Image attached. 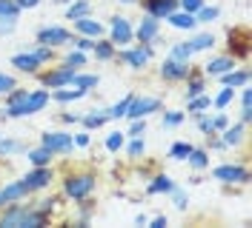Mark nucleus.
<instances>
[{
	"label": "nucleus",
	"mask_w": 252,
	"mask_h": 228,
	"mask_svg": "<svg viewBox=\"0 0 252 228\" xmlns=\"http://www.w3.org/2000/svg\"><path fill=\"white\" fill-rule=\"evenodd\" d=\"M124 143H126V134L121 131V128H115V131H109L106 134V140H103V149L109 154H118V152H124Z\"/></svg>",
	"instance_id": "79ce46f5"
},
{
	"label": "nucleus",
	"mask_w": 252,
	"mask_h": 228,
	"mask_svg": "<svg viewBox=\"0 0 252 228\" xmlns=\"http://www.w3.org/2000/svg\"><path fill=\"white\" fill-rule=\"evenodd\" d=\"M15 3L20 6V9H23V12H32V9H37L43 0H15Z\"/></svg>",
	"instance_id": "680f3d73"
},
{
	"label": "nucleus",
	"mask_w": 252,
	"mask_h": 228,
	"mask_svg": "<svg viewBox=\"0 0 252 228\" xmlns=\"http://www.w3.org/2000/svg\"><path fill=\"white\" fill-rule=\"evenodd\" d=\"M204 3L206 0H178V9H184V12H189V15H195Z\"/></svg>",
	"instance_id": "4d7b16f0"
},
{
	"label": "nucleus",
	"mask_w": 252,
	"mask_h": 228,
	"mask_svg": "<svg viewBox=\"0 0 252 228\" xmlns=\"http://www.w3.org/2000/svg\"><path fill=\"white\" fill-rule=\"evenodd\" d=\"M63 66H69V69H83V66H86V63H89V54H86V51H78V49H69V51H66V54H63Z\"/></svg>",
	"instance_id": "ea45409f"
},
{
	"label": "nucleus",
	"mask_w": 252,
	"mask_h": 228,
	"mask_svg": "<svg viewBox=\"0 0 252 228\" xmlns=\"http://www.w3.org/2000/svg\"><path fill=\"white\" fill-rule=\"evenodd\" d=\"M20 15H23V9L17 6L15 0H0V17H15V20H20Z\"/></svg>",
	"instance_id": "3c124183"
},
{
	"label": "nucleus",
	"mask_w": 252,
	"mask_h": 228,
	"mask_svg": "<svg viewBox=\"0 0 252 228\" xmlns=\"http://www.w3.org/2000/svg\"><path fill=\"white\" fill-rule=\"evenodd\" d=\"M220 140L226 143V149H241L247 143V123H229L223 131H220Z\"/></svg>",
	"instance_id": "412c9836"
},
{
	"label": "nucleus",
	"mask_w": 252,
	"mask_h": 228,
	"mask_svg": "<svg viewBox=\"0 0 252 228\" xmlns=\"http://www.w3.org/2000/svg\"><path fill=\"white\" fill-rule=\"evenodd\" d=\"M40 146H46L55 157H66V154L75 152V134L66 128H52V131L40 134Z\"/></svg>",
	"instance_id": "6e6552de"
},
{
	"label": "nucleus",
	"mask_w": 252,
	"mask_h": 228,
	"mask_svg": "<svg viewBox=\"0 0 252 228\" xmlns=\"http://www.w3.org/2000/svg\"><path fill=\"white\" fill-rule=\"evenodd\" d=\"M72 31H75V34H83V37H103V34H106V26H103L100 20H94L92 15H86V17L72 20Z\"/></svg>",
	"instance_id": "aec40b11"
},
{
	"label": "nucleus",
	"mask_w": 252,
	"mask_h": 228,
	"mask_svg": "<svg viewBox=\"0 0 252 228\" xmlns=\"http://www.w3.org/2000/svg\"><path fill=\"white\" fill-rule=\"evenodd\" d=\"M89 91L80 89V86H63V89H52V103H61V106H69V103H78L83 100Z\"/></svg>",
	"instance_id": "a878e982"
},
{
	"label": "nucleus",
	"mask_w": 252,
	"mask_h": 228,
	"mask_svg": "<svg viewBox=\"0 0 252 228\" xmlns=\"http://www.w3.org/2000/svg\"><path fill=\"white\" fill-rule=\"evenodd\" d=\"M220 17V9L218 6H209V3H204L198 12H195V20H198V26H209V23H215Z\"/></svg>",
	"instance_id": "a19ab883"
},
{
	"label": "nucleus",
	"mask_w": 252,
	"mask_h": 228,
	"mask_svg": "<svg viewBox=\"0 0 252 228\" xmlns=\"http://www.w3.org/2000/svg\"><path fill=\"white\" fill-rule=\"evenodd\" d=\"M212 108V94H198V97H189L187 100V117H198V114H204Z\"/></svg>",
	"instance_id": "2f4dec72"
},
{
	"label": "nucleus",
	"mask_w": 252,
	"mask_h": 228,
	"mask_svg": "<svg viewBox=\"0 0 252 228\" xmlns=\"http://www.w3.org/2000/svg\"><path fill=\"white\" fill-rule=\"evenodd\" d=\"M0 137H3V134H0Z\"/></svg>",
	"instance_id": "338daca9"
},
{
	"label": "nucleus",
	"mask_w": 252,
	"mask_h": 228,
	"mask_svg": "<svg viewBox=\"0 0 252 228\" xmlns=\"http://www.w3.org/2000/svg\"><path fill=\"white\" fill-rule=\"evenodd\" d=\"M61 123H63V126H80V114H72V111H61Z\"/></svg>",
	"instance_id": "bf43d9fd"
},
{
	"label": "nucleus",
	"mask_w": 252,
	"mask_h": 228,
	"mask_svg": "<svg viewBox=\"0 0 252 228\" xmlns=\"http://www.w3.org/2000/svg\"><path fill=\"white\" fill-rule=\"evenodd\" d=\"M138 3H141L143 15L155 17V20H160V23L178 9V0H138Z\"/></svg>",
	"instance_id": "dca6fc26"
},
{
	"label": "nucleus",
	"mask_w": 252,
	"mask_h": 228,
	"mask_svg": "<svg viewBox=\"0 0 252 228\" xmlns=\"http://www.w3.org/2000/svg\"><path fill=\"white\" fill-rule=\"evenodd\" d=\"M66 12V20H78V17H86V15H92V0H72L69 6H63Z\"/></svg>",
	"instance_id": "c9c22d12"
},
{
	"label": "nucleus",
	"mask_w": 252,
	"mask_h": 228,
	"mask_svg": "<svg viewBox=\"0 0 252 228\" xmlns=\"http://www.w3.org/2000/svg\"><path fill=\"white\" fill-rule=\"evenodd\" d=\"M58 180H61L63 200H72V203H78L83 197H92L97 191V174L92 168H72V171L61 174Z\"/></svg>",
	"instance_id": "f03ea898"
},
{
	"label": "nucleus",
	"mask_w": 252,
	"mask_h": 228,
	"mask_svg": "<svg viewBox=\"0 0 252 228\" xmlns=\"http://www.w3.org/2000/svg\"><path fill=\"white\" fill-rule=\"evenodd\" d=\"M226 54H232L235 60H247L250 57V31L244 26L226 31Z\"/></svg>",
	"instance_id": "9b49d317"
},
{
	"label": "nucleus",
	"mask_w": 252,
	"mask_h": 228,
	"mask_svg": "<svg viewBox=\"0 0 252 228\" xmlns=\"http://www.w3.org/2000/svg\"><path fill=\"white\" fill-rule=\"evenodd\" d=\"M52 103V91L49 89H29V97H26V106H23V111H26V117H32V114H40V111H46V106Z\"/></svg>",
	"instance_id": "6ab92c4d"
},
{
	"label": "nucleus",
	"mask_w": 252,
	"mask_h": 228,
	"mask_svg": "<svg viewBox=\"0 0 252 228\" xmlns=\"http://www.w3.org/2000/svg\"><path fill=\"white\" fill-rule=\"evenodd\" d=\"M184 94H187V100L189 97H198V94H204L206 89H209V77L201 72V66H192L189 69V75H187V80H184Z\"/></svg>",
	"instance_id": "f3484780"
},
{
	"label": "nucleus",
	"mask_w": 252,
	"mask_h": 228,
	"mask_svg": "<svg viewBox=\"0 0 252 228\" xmlns=\"http://www.w3.org/2000/svg\"><path fill=\"white\" fill-rule=\"evenodd\" d=\"M75 31L66 29V26H58V23H49V26H40L37 34H34V43H43V46H52V49H63V46L72 43Z\"/></svg>",
	"instance_id": "9d476101"
},
{
	"label": "nucleus",
	"mask_w": 252,
	"mask_h": 228,
	"mask_svg": "<svg viewBox=\"0 0 252 228\" xmlns=\"http://www.w3.org/2000/svg\"><path fill=\"white\" fill-rule=\"evenodd\" d=\"M220 86H229V89H241V86H250V69H244V66H235V69H229V72H223L220 77H215Z\"/></svg>",
	"instance_id": "5701e85b"
},
{
	"label": "nucleus",
	"mask_w": 252,
	"mask_h": 228,
	"mask_svg": "<svg viewBox=\"0 0 252 228\" xmlns=\"http://www.w3.org/2000/svg\"><path fill=\"white\" fill-rule=\"evenodd\" d=\"M215 34L212 31H189L187 37V46L192 49V54H201V51H209V49H215Z\"/></svg>",
	"instance_id": "b1692460"
},
{
	"label": "nucleus",
	"mask_w": 252,
	"mask_h": 228,
	"mask_svg": "<svg viewBox=\"0 0 252 228\" xmlns=\"http://www.w3.org/2000/svg\"><path fill=\"white\" fill-rule=\"evenodd\" d=\"M118 3H124V6H132V3H138V0H118Z\"/></svg>",
	"instance_id": "69168bd1"
},
{
	"label": "nucleus",
	"mask_w": 252,
	"mask_h": 228,
	"mask_svg": "<svg viewBox=\"0 0 252 228\" xmlns=\"http://www.w3.org/2000/svg\"><path fill=\"white\" fill-rule=\"evenodd\" d=\"M15 86H17V77H15V75H9V72H0V97H3V94H9Z\"/></svg>",
	"instance_id": "864d4df0"
},
{
	"label": "nucleus",
	"mask_w": 252,
	"mask_h": 228,
	"mask_svg": "<svg viewBox=\"0 0 252 228\" xmlns=\"http://www.w3.org/2000/svg\"><path fill=\"white\" fill-rule=\"evenodd\" d=\"M106 123H109L106 108H89L86 114H80V126H83L86 131H97V128H103Z\"/></svg>",
	"instance_id": "c85d7f7f"
},
{
	"label": "nucleus",
	"mask_w": 252,
	"mask_h": 228,
	"mask_svg": "<svg viewBox=\"0 0 252 228\" xmlns=\"http://www.w3.org/2000/svg\"><path fill=\"white\" fill-rule=\"evenodd\" d=\"M132 94H135V91H129V94H126V97H121L118 103L106 106V114H109V120H124L126 108H129V103H132Z\"/></svg>",
	"instance_id": "37998d69"
},
{
	"label": "nucleus",
	"mask_w": 252,
	"mask_h": 228,
	"mask_svg": "<svg viewBox=\"0 0 252 228\" xmlns=\"http://www.w3.org/2000/svg\"><path fill=\"white\" fill-rule=\"evenodd\" d=\"M124 134H126V137H143V134H146V117L129 120V128H126Z\"/></svg>",
	"instance_id": "603ef678"
},
{
	"label": "nucleus",
	"mask_w": 252,
	"mask_h": 228,
	"mask_svg": "<svg viewBox=\"0 0 252 228\" xmlns=\"http://www.w3.org/2000/svg\"><path fill=\"white\" fill-rule=\"evenodd\" d=\"M158 111H163V100L152 94H132V103L126 108L124 120H138V117H152Z\"/></svg>",
	"instance_id": "1a4fd4ad"
},
{
	"label": "nucleus",
	"mask_w": 252,
	"mask_h": 228,
	"mask_svg": "<svg viewBox=\"0 0 252 228\" xmlns=\"http://www.w3.org/2000/svg\"><path fill=\"white\" fill-rule=\"evenodd\" d=\"M238 66V60L232 57V54H215V57H209V60L201 66V72H204L206 77H220L223 72H229V69H235Z\"/></svg>",
	"instance_id": "a211bd4d"
},
{
	"label": "nucleus",
	"mask_w": 252,
	"mask_h": 228,
	"mask_svg": "<svg viewBox=\"0 0 252 228\" xmlns=\"http://www.w3.org/2000/svg\"><path fill=\"white\" fill-rule=\"evenodd\" d=\"M189 69H192V63H184V60H172V57H163V63L158 66V77L163 80V83H184L189 75Z\"/></svg>",
	"instance_id": "f8f14e48"
},
{
	"label": "nucleus",
	"mask_w": 252,
	"mask_h": 228,
	"mask_svg": "<svg viewBox=\"0 0 252 228\" xmlns=\"http://www.w3.org/2000/svg\"><path fill=\"white\" fill-rule=\"evenodd\" d=\"M72 86H80V89L92 91V89H97V86H100V77H97V75H86V72H75Z\"/></svg>",
	"instance_id": "49530a36"
},
{
	"label": "nucleus",
	"mask_w": 252,
	"mask_h": 228,
	"mask_svg": "<svg viewBox=\"0 0 252 228\" xmlns=\"http://www.w3.org/2000/svg\"><path fill=\"white\" fill-rule=\"evenodd\" d=\"M26 149H29V146H26V143H23V140H17V137H0V160H3V157H17V154H26Z\"/></svg>",
	"instance_id": "7c9ffc66"
},
{
	"label": "nucleus",
	"mask_w": 252,
	"mask_h": 228,
	"mask_svg": "<svg viewBox=\"0 0 252 228\" xmlns=\"http://www.w3.org/2000/svg\"><path fill=\"white\" fill-rule=\"evenodd\" d=\"M89 146H92V131H86V128L78 131L75 134V149H89Z\"/></svg>",
	"instance_id": "13d9d810"
},
{
	"label": "nucleus",
	"mask_w": 252,
	"mask_h": 228,
	"mask_svg": "<svg viewBox=\"0 0 252 228\" xmlns=\"http://www.w3.org/2000/svg\"><path fill=\"white\" fill-rule=\"evenodd\" d=\"M58 180V171L55 166H32L23 177H20V185L26 188V194H40V191H49V185Z\"/></svg>",
	"instance_id": "20e7f679"
},
{
	"label": "nucleus",
	"mask_w": 252,
	"mask_h": 228,
	"mask_svg": "<svg viewBox=\"0 0 252 228\" xmlns=\"http://www.w3.org/2000/svg\"><path fill=\"white\" fill-rule=\"evenodd\" d=\"M178 182L166 171H152V177L146 180V197H166Z\"/></svg>",
	"instance_id": "2eb2a0df"
},
{
	"label": "nucleus",
	"mask_w": 252,
	"mask_h": 228,
	"mask_svg": "<svg viewBox=\"0 0 252 228\" xmlns=\"http://www.w3.org/2000/svg\"><path fill=\"white\" fill-rule=\"evenodd\" d=\"M226 126H229V117H226V111H212V128H215V134H220Z\"/></svg>",
	"instance_id": "5fc2aeb1"
},
{
	"label": "nucleus",
	"mask_w": 252,
	"mask_h": 228,
	"mask_svg": "<svg viewBox=\"0 0 252 228\" xmlns=\"http://www.w3.org/2000/svg\"><path fill=\"white\" fill-rule=\"evenodd\" d=\"M192 149H195V146H192L189 140H175L172 146H169V152H166V157H169V160H175V163H184Z\"/></svg>",
	"instance_id": "58836bf2"
},
{
	"label": "nucleus",
	"mask_w": 252,
	"mask_h": 228,
	"mask_svg": "<svg viewBox=\"0 0 252 228\" xmlns=\"http://www.w3.org/2000/svg\"><path fill=\"white\" fill-rule=\"evenodd\" d=\"M75 72L78 69H69V66H63V63H58V66H52L49 63L46 69H40L37 72V83L43 86V89H63V86H72V80H75Z\"/></svg>",
	"instance_id": "39448f33"
},
{
	"label": "nucleus",
	"mask_w": 252,
	"mask_h": 228,
	"mask_svg": "<svg viewBox=\"0 0 252 228\" xmlns=\"http://www.w3.org/2000/svg\"><path fill=\"white\" fill-rule=\"evenodd\" d=\"M9 66L15 69V72H20V75H29L34 77L40 69H46L43 63H40V57L32 51V49H23V51H17V54H12V60H9Z\"/></svg>",
	"instance_id": "ddd939ff"
},
{
	"label": "nucleus",
	"mask_w": 252,
	"mask_h": 228,
	"mask_svg": "<svg viewBox=\"0 0 252 228\" xmlns=\"http://www.w3.org/2000/svg\"><path fill=\"white\" fill-rule=\"evenodd\" d=\"M26 163L29 166H55V154L49 152L46 146H32V149H26Z\"/></svg>",
	"instance_id": "c756f323"
},
{
	"label": "nucleus",
	"mask_w": 252,
	"mask_h": 228,
	"mask_svg": "<svg viewBox=\"0 0 252 228\" xmlns=\"http://www.w3.org/2000/svg\"><path fill=\"white\" fill-rule=\"evenodd\" d=\"M235 91H238V89L220 86V91L212 97V108H215V111H226V108L232 106V100H235Z\"/></svg>",
	"instance_id": "4c0bfd02"
},
{
	"label": "nucleus",
	"mask_w": 252,
	"mask_h": 228,
	"mask_svg": "<svg viewBox=\"0 0 252 228\" xmlns=\"http://www.w3.org/2000/svg\"><path fill=\"white\" fill-rule=\"evenodd\" d=\"M34 205L55 220V217L61 214V208H63V194H49V197H40V200H34Z\"/></svg>",
	"instance_id": "72a5a7b5"
},
{
	"label": "nucleus",
	"mask_w": 252,
	"mask_h": 228,
	"mask_svg": "<svg viewBox=\"0 0 252 228\" xmlns=\"http://www.w3.org/2000/svg\"><path fill=\"white\" fill-rule=\"evenodd\" d=\"M169 226V220L163 217V214H158V217H152V220H146V228H166Z\"/></svg>",
	"instance_id": "052dcab7"
},
{
	"label": "nucleus",
	"mask_w": 252,
	"mask_h": 228,
	"mask_svg": "<svg viewBox=\"0 0 252 228\" xmlns=\"http://www.w3.org/2000/svg\"><path fill=\"white\" fill-rule=\"evenodd\" d=\"M89 57H94V60H100V63H112L115 57H118V49H115V43L103 34V37H97V40H94Z\"/></svg>",
	"instance_id": "393cba45"
},
{
	"label": "nucleus",
	"mask_w": 252,
	"mask_h": 228,
	"mask_svg": "<svg viewBox=\"0 0 252 228\" xmlns=\"http://www.w3.org/2000/svg\"><path fill=\"white\" fill-rule=\"evenodd\" d=\"M195 120V126H198V131L204 137L215 134V128H212V111H204V114H198V117H192Z\"/></svg>",
	"instance_id": "8fccbe9b"
},
{
	"label": "nucleus",
	"mask_w": 252,
	"mask_h": 228,
	"mask_svg": "<svg viewBox=\"0 0 252 228\" xmlns=\"http://www.w3.org/2000/svg\"><path fill=\"white\" fill-rule=\"evenodd\" d=\"M158 37H160V20L143 15L141 20L135 23V43H152L155 46Z\"/></svg>",
	"instance_id": "4468645a"
},
{
	"label": "nucleus",
	"mask_w": 252,
	"mask_h": 228,
	"mask_svg": "<svg viewBox=\"0 0 252 228\" xmlns=\"http://www.w3.org/2000/svg\"><path fill=\"white\" fill-rule=\"evenodd\" d=\"M212 180H218L220 185H250L252 174L247 163H220L212 168Z\"/></svg>",
	"instance_id": "0eeeda50"
},
{
	"label": "nucleus",
	"mask_w": 252,
	"mask_h": 228,
	"mask_svg": "<svg viewBox=\"0 0 252 228\" xmlns=\"http://www.w3.org/2000/svg\"><path fill=\"white\" fill-rule=\"evenodd\" d=\"M166 197L172 200V205L178 208V211H187V208H189V194L184 191V188H181V185H175V188L169 191V194H166Z\"/></svg>",
	"instance_id": "09e8293b"
},
{
	"label": "nucleus",
	"mask_w": 252,
	"mask_h": 228,
	"mask_svg": "<svg viewBox=\"0 0 252 228\" xmlns=\"http://www.w3.org/2000/svg\"><path fill=\"white\" fill-rule=\"evenodd\" d=\"M124 152L132 163H138V160H143V154H146V140L143 137H126Z\"/></svg>",
	"instance_id": "f704fd0d"
},
{
	"label": "nucleus",
	"mask_w": 252,
	"mask_h": 228,
	"mask_svg": "<svg viewBox=\"0 0 252 228\" xmlns=\"http://www.w3.org/2000/svg\"><path fill=\"white\" fill-rule=\"evenodd\" d=\"M75 208H78V214H75V223H72V226H75V228H89V223L94 220V211H97L94 197L78 200V203H75Z\"/></svg>",
	"instance_id": "4be33fe9"
},
{
	"label": "nucleus",
	"mask_w": 252,
	"mask_h": 228,
	"mask_svg": "<svg viewBox=\"0 0 252 228\" xmlns=\"http://www.w3.org/2000/svg\"><path fill=\"white\" fill-rule=\"evenodd\" d=\"M209 149H201V146H195L192 152H189V157H187V163L192 166V171H209Z\"/></svg>",
	"instance_id": "473e14b6"
},
{
	"label": "nucleus",
	"mask_w": 252,
	"mask_h": 228,
	"mask_svg": "<svg viewBox=\"0 0 252 228\" xmlns=\"http://www.w3.org/2000/svg\"><path fill=\"white\" fill-rule=\"evenodd\" d=\"M166 23L172 26V29H178V31H195L198 29V20H195V15H189V12H184V9H175L172 15L166 17Z\"/></svg>",
	"instance_id": "cd10ccee"
},
{
	"label": "nucleus",
	"mask_w": 252,
	"mask_h": 228,
	"mask_svg": "<svg viewBox=\"0 0 252 228\" xmlns=\"http://www.w3.org/2000/svg\"><path fill=\"white\" fill-rule=\"evenodd\" d=\"M55 3H58V6H69V3H72V0H55Z\"/></svg>",
	"instance_id": "0e129e2a"
},
{
	"label": "nucleus",
	"mask_w": 252,
	"mask_h": 228,
	"mask_svg": "<svg viewBox=\"0 0 252 228\" xmlns=\"http://www.w3.org/2000/svg\"><path fill=\"white\" fill-rule=\"evenodd\" d=\"M115 60H121L132 72H146L149 63L155 60V46L152 43H132V46H126V49H118V57Z\"/></svg>",
	"instance_id": "7ed1b4c3"
},
{
	"label": "nucleus",
	"mask_w": 252,
	"mask_h": 228,
	"mask_svg": "<svg viewBox=\"0 0 252 228\" xmlns=\"http://www.w3.org/2000/svg\"><path fill=\"white\" fill-rule=\"evenodd\" d=\"M250 120H252V89L241 86V123L250 126Z\"/></svg>",
	"instance_id": "a18cd8bd"
},
{
	"label": "nucleus",
	"mask_w": 252,
	"mask_h": 228,
	"mask_svg": "<svg viewBox=\"0 0 252 228\" xmlns=\"http://www.w3.org/2000/svg\"><path fill=\"white\" fill-rule=\"evenodd\" d=\"M26 188L20 185V180H9L0 185V208L3 205H9V203H17V200H26Z\"/></svg>",
	"instance_id": "bb28decb"
},
{
	"label": "nucleus",
	"mask_w": 252,
	"mask_h": 228,
	"mask_svg": "<svg viewBox=\"0 0 252 228\" xmlns=\"http://www.w3.org/2000/svg\"><path fill=\"white\" fill-rule=\"evenodd\" d=\"M32 51L40 57V63L43 66H49V63H55L58 60V49H52V46H43V43H34L32 46Z\"/></svg>",
	"instance_id": "de8ad7c7"
},
{
	"label": "nucleus",
	"mask_w": 252,
	"mask_h": 228,
	"mask_svg": "<svg viewBox=\"0 0 252 228\" xmlns=\"http://www.w3.org/2000/svg\"><path fill=\"white\" fill-rule=\"evenodd\" d=\"M52 223L55 220L40 211L34 203H29V197L0 208V228H46Z\"/></svg>",
	"instance_id": "f257e3e1"
},
{
	"label": "nucleus",
	"mask_w": 252,
	"mask_h": 228,
	"mask_svg": "<svg viewBox=\"0 0 252 228\" xmlns=\"http://www.w3.org/2000/svg\"><path fill=\"white\" fill-rule=\"evenodd\" d=\"M166 57H172V60H184V63H192V49L187 46V40H181V43H169V54Z\"/></svg>",
	"instance_id": "c03bdc74"
},
{
	"label": "nucleus",
	"mask_w": 252,
	"mask_h": 228,
	"mask_svg": "<svg viewBox=\"0 0 252 228\" xmlns=\"http://www.w3.org/2000/svg\"><path fill=\"white\" fill-rule=\"evenodd\" d=\"M106 37L115 43V49H126L135 43V23L126 15H112L109 26H106Z\"/></svg>",
	"instance_id": "423d86ee"
},
{
	"label": "nucleus",
	"mask_w": 252,
	"mask_h": 228,
	"mask_svg": "<svg viewBox=\"0 0 252 228\" xmlns=\"http://www.w3.org/2000/svg\"><path fill=\"white\" fill-rule=\"evenodd\" d=\"M146 220H149L146 214H138V217H135V226H146Z\"/></svg>",
	"instance_id": "e2e57ef3"
},
{
	"label": "nucleus",
	"mask_w": 252,
	"mask_h": 228,
	"mask_svg": "<svg viewBox=\"0 0 252 228\" xmlns=\"http://www.w3.org/2000/svg\"><path fill=\"white\" fill-rule=\"evenodd\" d=\"M160 128H181L187 120V111H178V108H163L160 111Z\"/></svg>",
	"instance_id": "e433bc0d"
},
{
	"label": "nucleus",
	"mask_w": 252,
	"mask_h": 228,
	"mask_svg": "<svg viewBox=\"0 0 252 228\" xmlns=\"http://www.w3.org/2000/svg\"><path fill=\"white\" fill-rule=\"evenodd\" d=\"M15 29H17V20H15V17H0V37L15 34Z\"/></svg>",
	"instance_id": "6e6d98bb"
}]
</instances>
